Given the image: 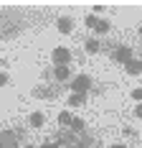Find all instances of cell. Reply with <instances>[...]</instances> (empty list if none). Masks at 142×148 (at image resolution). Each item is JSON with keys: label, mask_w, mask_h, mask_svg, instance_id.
<instances>
[{"label": "cell", "mask_w": 142, "mask_h": 148, "mask_svg": "<svg viewBox=\"0 0 142 148\" xmlns=\"http://www.w3.org/2000/svg\"><path fill=\"white\" fill-rule=\"evenodd\" d=\"M129 95H132V100H135V102H137V105H142V87H137V89H132V92H129Z\"/></svg>", "instance_id": "15"}, {"label": "cell", "mask_w": 142, "mask_h": 148, "mask_svg": "<svg viewBox=\"0 0 142 148\" xmlns=\"http://www.w3.org/2000/svg\"><path fill=\"white\" fill-rule=\"evenodd\" d=\"M43 123H46V115H43V112H30L28 115V125L30 128H43Z\"/></svg>", "instance_id": "7"}, {"label": "cell", "mask_w": 142, "mask_h": 148, "mask_svg": "<svg viewBox=\"0 0 142 148\" xmlns=\"http://www.w3.org/2000/svg\"><path fill=\"white\" fill-rule=\"evenodd\" d=\"M33 97H51V89L48 87H36L33 89Z\"/></svg>", "instance_id": "14"}, {"label": "cell", "mask_w": 142, "mask_h": 148, "mask_svg": "<svg viewBox=\"0 0 142 148\" xmlns=\"http://www.w3.org/2000/svg\"><path fill=\"white\" fill-rule=\"evenodd\" d=\"M86 102V92H71L69 95V105L71 107H81Z\"/></svg>", "instance_id": "6"}, {"label": "cell", "mask_w": 142, "mask_h": 148, "mask_svg": "<svg viewBox=\"0 0 142 148\" xmlns=\"http://www.w3.org/2000/svg\"><path fill=\"white\" fill-rule=\"evenodd\" d=\"M114 61H119V64H124V66H127L129 61L135 59V54H132V49H129V46H124V44H119V46H114Z\"/></svg>", "instance_id": "3"}, {"label": "cell", "mask_w": 142, "mask_h": 148, "mask_svg": "<svg viewBox=\"0 0 142 148\" xmlns=\"http://www.w3.org/2000/svg\"><path fill=\"white\" fill-rule=\"evenodd\" d=\"M135 118L142 120V105H137V107H135Z\"/></svg>", "instance_id": "17"}, {"label": "cell", "mask_w": 142, "mask_h": 148, "mask_svg": "<svg viewBox=\"0 0 142 148\" xmlns=\"http://www.w3.org/2000/svg\"><path fill=\"white\" fill-rule=\"evenodd\" d=\"M71 130H74L76 135H81V133L86 130V123H84L81 118H74V123H71Z\"/></svg>", "instance_id": "11"}, {"label": "cell", "mask_w": 142, "mask_h": 148, "mask_svg": "<svg viewBox=\"0 0 142 148\" xmlns=\"http://www.w3.org/2000/svg\"><path fill=\"white\" fill-rule=\"evenodd\" d=\"M124 69H127L129 77H140V74H142V59H132Z\"/></svg>", "instance_id": "5"}, {"label": "cell", "mask_w": 142, "mask_h": 148, "mask_svg": "<svg viewBox=\"0 0 142 148\" xmlns=\"http://www.w3.org/2000/svg\"><path fill=\"white\" fill-rule=\"evenodd\" d=\"M99 49H101V44L97 38H89V41H86V51H89V54H99Z\"/></svg>", "instance_id": "12"}, {"label": "cell", "mask_w": 142, "mask_h": 148, "mask_svg": "<svg viewBox=\"0 0 142 148\" xmlns=\"http://www.w3.org/2000/svg\"><path fill=\"white\" fill-rule=\"evenodd\" d=\"M8 79H10L8 74H5V72H0V87H5V84H8Z\"/></svg>", "instance_id": "16"}, {"label": "cell", "mask_w": 142, "mask_h": 148, "mask_svg": "<svg viewBox=\"0 0 142 148\" xmlns=\"http://www.w3.org/2000/svg\"><path fill=\"white\" fill-rule=\"evenodd\" d=\"M109 28H112V23H109V21H104V18H99V23H97L94 33H97V36H104V33H109Z\"/></svg>", "instance_id": "10"}, {"label": "cell", "mask_w": 142, "mask_h": 148, "mask_svg": "<svg viewBox=\"0 0 142 148\" xmlns=\"http://www.w3.org/2000/svg\"><path fill=\"white\" fill-rule=\"evenodd\" d=\"M91 148H101V146H91Z\"/></svg>", "instance_id": "21"}, {"label": "cell", "mask_w": 142, "mask_h": 148, "mask_svg": "<svg viewBox=\"0 0 142 148\" xmlns=\"http://www.w3.org/2000/svg\"><path fill=\"white\" fill-rule=\"evenodd\" d=\"M23 148H33V146H23Z\"/></svg>", "instance_id": "20"}, {"label": "cell", "mask_w": 142, "mask_h": 148, "mask_svg": "<svg viewBox=\"0 0 142 148\" xmlns=\"http://www.w3.org/2000/svg\"><path fill=\"white\" fill-rule=\"evenodd\" d=\"M112 148H127V146H124V143H114Z\"/></svg>", "instance_id": "18"}, {"label": "cell", "mask_w": 142, "mask_h": 148, "mask_svg": "<svg viewBox=\"0 0 142 148\" xmlns=\"http://www.w3.org/2000/svg\"><path fill=\"white\" fill-rule=\"evenodd\" d=\"M97 23H99V15H94V13L84 18V26H86V28H97Z\"/></svg>", "instance_id": "13"}, {"label": "cell", "mask_w": 142, "mask_h": 148, "mask_svg": "<svg viewBox=\"0 0 142 148\" xmlns=\"http://www.w3.org/2000/svg\"><path fill=\"white\" fill-rule=\"evenodd\" d=\"M56 28L61 31L64 36L74 33V18H71V15H58V21H56Z\"/></svg>", "instance_id": "4"}, {"label": "cell", "mask_w": 142, "mask_h": 148, "mask_svg": "<svg viewBox=\"0 0 142 148\" xmlns=\"http://www.w3.org/2000/svg\"><path fill=\"white\" fill-rule=\"evenodd\" d=\"M71 123H74V115H71L69 110L58 112V125H64V128H71Z\"/></svg>", "instance_id": "9"}, {"label": "cell", "mask_w": 142, "mask_h": 148, "mask_svg": "<svg viewBox=\"0 0 142 148\" xmlns=\"http://www.w3.org/2000/svg\"><path fill=\"white\" fill-rule=\"evenodd\" d=\"M137 33H140V38H142V26H140V28H137Z\"/></svg>", "instance_id": "19"}, {"label": "cell", "mask_w": 142, "mask_h": 148, "mask_svg": "<svg viewBox=\"0 0 142 148\" xmlns=\"http://www.w3.org/2000/svg\"><path fill=\"white\" fill-rule=\"evenodd\" d=\"M51 61H53V66H69L71 49H66V46H56V49L51 51Z\"/></svg>", "instance_id": "1"}, {"label": "cell", "mask_w": 142, "mask_h": 148, "mask_svg": "<svg viewBox=\"0 0 142 148\" xmlns=\"http://www.w3.org/2000/svg\"><path fill=\"white\" fill-rule=\"evenodd\" d=\"M53 77H56L58 82H69V79H71L69 66H53Z\"/></svg>", "instance_id": "8"}, {"label": "cell", "mask_w": 142, "mask_h": 148, "mask_svg": "<svg viewBox=\"0 0 142 148\" xmlns=\"http://www.w3.org/2000/svg\"><path fill=\"white\" fill-rule=\"evenodd\" d=\"M91 89V77L86 72H79L71 79V92H89Z\"/></svg>", "instance_id": "2"}]
</instances>
